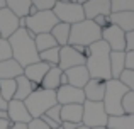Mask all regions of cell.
I'll return each mask as SVG.
<instances>
[{
    "instance_id": "6da1fadb",
    "label": "cell",
    "mask_w": 134,
    "mask_h": 129,
    "mask_svg": "<svg viewBox=\"0 0 134 129\" xmlns=\"http://www.w3.org/2000/svg\"><path fill=\"white\" fill-rule=\"evenodd\" d=\"M87 70L90 73V78L104 80L109 82L112 80L110 75V48L104 41H97L90 46V53L87 56Z\"/></svg>"
},
{
    "instance_id": "7a4b0ae2",
    "label": "cell",
    "mask_w": 134,
    "mask_h": 129,
    "mask_svg": "<svg viewBox=\"0 0 134 129\" xmlns=\"http://www.w3.org/2000/svg\"><path fill=\"white\" fill-rule=\"evenodd\" d=\"M9 43L10 48H12V58L22 68L39 61V51L36 49L34 39L29 37L26 29H19L14 36H10Z\"/></svg>"
},
{
    "instance_id": "3957f363",
    "label": "cell",
    "mask_w": 134,
    "mask_h": 129,
    "mask_svg": "<svg viewBox=\"0 0 134 129\" xmlns=\"http://www.w3.org/2000/svg\"><path fill=\"white\" fill-rule=\"evenodd\" d=\"M127 87L124 83H121V80H109L105 82V95H104V109L107 112L109 117H117L122 116L124 110H122V99L127 93Z\"/></svg>"
},
{
    "instance_id": "277c9868",
    "label": "cell",
    "mask_w": 134,
    "mask_h": 129,
    "mask_svg": "<svg viewBox=\"0 0 134 129\" xmlns=\"http://www.w3.org/2000/svg\"><path fill=\"white\" fill-rule=\"evenodd\" d=\"M97 41H102V29L93 20H82L78 24H73L70 31V46H92Z\"/></svg>"
},
{
    "instance_id": "5b68a950",
    "label": "cell",
    "mask_w": 134,
    "mask_h": 129,
    "mask_svg": "<svg viewBox=\"0 0 134 129\" xmlns=\"http://www.w3.org/2000/svg\"><path fill=\"white\" fill-rule=\"evenodd\" d=\"M24 104H26L31 117H32V119H39L43 114H46L51 107H54L56 104H58V100H56V92L39 88V90L31 93V95L24 100Z\"/></svg>"
},
{
    "instance_id": "8992f818",
    "label": "cell",
    "mask_w": 134,
    "mask_h": 129,
    "mask_svg": "<svg viewBox=\"0 0 134 129\" xmlns=\"http://www.w3.org/2000/svg\"><path fill=\"white\" fill-rule=\"evenodd\" d=\"M107 122H109V116L104 109V104L85 100V104H83V121H82L83 126L90 129L107 127Z\"/></svg>"
},
{
    "instance_id": "52a82bcc",
    "label": "cell",
    "mask_w": 134,
    "mask_h": 129,
    "mask_svg": "<svg viewBox=\"0 0 134 129\" xmlns=\"http://www.w3.org/2000/svg\"><path fill=\"white\" fill-rule=\"evenodd\" d=\"M58 17L53 14V10H41L32 17H26V29L37 34H46L51 32L53 27L58 24Z\"/></svg>"
},
{
    "instance_id": "ba28073f",
    "label": "cell",
    "mask_w": 134,
    "mask_h": 129,
    "mask_svg": "<svg viewBox=\"0 0 134 129\" xmlns=\"http://www.w3.org/2000/svg\"><path fill=\"white\" fill-rule=\"evenodd\" d=\"M53 14L58 17L59 22L65 24H78L85 20V12H83V5L80 3H71V2H56Z\"/></svg>"
},
{
    "instance_id": "9c48e42d",
    "label": "cell",
    "mask_w": 134,
    "mask_h": 129,
    "mask_svg": "<svg viewBox=\"0 0 134 129\" xmlns=\"http://www.w3.org/2000/svg\"><path fill=\"white\" fill-rule=\"evenodd\" d=\"M102 41L107 43L110 51H126V32L114 24L102 29Z\"/></svg>"
},
{
    "instance_id": "30bf717a",
    "label": "cell",
    "mask_w": 134,
    "mask_h": 129,
    "mask_svg": "<svg viewBox=\"0 0 134 129\" xmlns=\"http://www.w3.org/2000/svg\"><path fill=\"white\" fill-rule=\"evenodd\" d=\"M56 100L59 105H70V104H85V93L82 88L71 85H63L56 90Z\"/></svg>"
},
{
    "instance_id": "8fae6325",
    "label": "cell",
    "mask_w": 134,
    "mask_h": 129,
    "mask_svg": "<svg viewBox=\"0 0 134 129\" xmlns=\"http://www.w3.org/2000/svg\"><path fill=\"white\" fill-rule=\"evenodd\" d=\"M87 63V58L82 56V54L78 53V51L75 49L73 46H63L61 49H59V68L63 70V71H66V70L70 68H75V66H82Z\"/></svg>"
},
{
    "instance_id": "7c38bea8",
    "label": "cell",
    "mask_w": 134,
    "mask_h": 129,
    "mask_svg": "<svg viewBox=\"0 0 134 129\" xmlns=\"http://www.w3.org/2000/svg\"><path fill=\"white\" fill-rule=\"evenodd\" d=\"M7 114H9L10 124H29L32 121L26 104L22 100H10L7 105Z\"/></svg>"
},
{
    "instance_id": "4fadbf2b",
    "label": "cell",
    "mask_w": 134,
    "mask_h": 129,
    "mask_svg": "<svg viewBox=\"0 0 134 129\" xmlns=\"http://www.w3.org/2000/svg\"><path fill=\"white\" fill-rule=\"evenodd\" d=\"M17 31H19V17L7 7L2 9L0 10V36L3 39H9Z\"/></svg>"
},
{
    "instance_id": "5bb4252c",
    "label": "cell",
    "mask_w": 134,
    "mask_h": 129,
    "mask_svg": "<svg viewBox=\"0 0 134 129\" xmlns=\"http://www.w3.org/2000/svg\"><path fill=\"white\" fill-rule=\"evenodd\" d=\"M85 19L93 20L98 15H110V0H90L83 5Z\"/></svg>"
},
{
    "instance_id": "9a60e30c",
    "label": "cell",
    "mask_w": 134,
    "mask_h": 129,
    "mask_svg": "<svg viewBox=\"0 0 134 129\" xmlns=\"http://www.w3.org/2000/svg\"><path fill=\"white\" fill-rule=\"evenodd\" d=\"M65 75H66V78H68V85L82 88V90H83V87L90 82V73H88V70H87L85 65L66 70Z\"/></svg>"
},
{
    "instance_id": "2e32d148",
    "label": "cell",
    "mask_w": 134,
    "mask_h": 129,
    "mask_svg": "<svg viewBox=\"0 0 134 129\" xmlns=\"http://www.w3.org/2000/svg\"><path fill=\"white\" fill-rule=\"evenodd\" d=\"M83 93H85V100L102 102L105 95V82L97 78H90V82L83 87Z\"/></svg>"
},
{
    "instance_id": "e0dca14e",
    "label": "cell",
    "mask_w": 134,
    "mask_h": 129,
    "mask_svg": "<svg viewBox=\"0 0 134 129\" xmlns=\"http://www.w3.org/2000/svg\"><path fill=\"white\" fill-rule=\"evenodd\" d=\"M49 68H51L49 65L43 63V61H37V63H32V65L24 68V76H26L29 82L41 85V83H43V78L46 76V73L49 71Z\"/></svg>"
},
{
    "instance_id": "ac0fdd59",
    "label": "cell",
    "mask_w": 134,
    "mask_h": 129,
    "mask_svg": "<svg viewBox=\"0 0 134 129\" xmlns=\"http://www.w3.org/2000/svg\"><path fill=\"white\" fill-rule=\"evenodd\" d=\"M24 75V68L14 58L0 63V80H15Z\"/></svg>"
},
{
    "instance_id": "d6986e66",
    "label": "cell",
    "mask_w": 134,
    "mask_h": 129,
    "mask_svg": "<svg viewBox=\"0 0 134 129\" xmlns=\"http://www.w3.org/2000/svg\"><path fill=\"white\" fill-rule=\"evenodd\" d=\"M82 121H83V105H80V104L61 105V122L82 124Z\"/></svg>"
},
{
    "instance_id": "ffe728a7",
    "label": "cell",
    "mask_w": 134,
    "mask_h": 129,
    "mask_svg": "<svg viewBox=\"0 0 134 129\" xmlns=\"http://www.w3.org/2000/svg\"><path fill=\"white\" fill-rule=\"evenodd\" d=\"M110 24L117 26L124 32L134 31V12H115L110 14Z\"/></svg>"
},
{
    "instance_id": "44dd1931",
    "label": "cell",
    "mask_w": 134,
    "mask_h": 129,
    "mask_svg": "<svg viewBox=\"0 0 134 129\" xmlns=\"http://www.w3.org/2000/svg\"><path fill=\"white\" fill-rule=\"evenodd\" d=\"M61 75H63V70L59 68V66H53V68H49V71L46 73V76L43 78L41 88L56 92V90L61 87Z\"/></svg>"
},
{
    "instance_id": "7402d4cb",
    "label": "cell",
    "mask_w": 134,
    "mask_h": 129,
    "mask_svg": "<svg viewBox=\"0 0 134 129\" xmlns=\"http://www.w3.org/2000/svg\"><path fill=\"white\" fill-rule=\"evenodd\" d=\"M126 70V51H110V75L114 80H119Z\"/></svg>"
},
{
    "instance_id": "603a6c76",
    "label": "cell",
    "mask_w": 134,
    "mask_h": 129,
    "mask_svg": "<svg viewBox=\"0 0 134 129\" xmlns=\"http://www.w3.org/2000/svg\"><path fill=\"white\" fill-rule=\"evenodd\" d=\"M70 31H71V26L65 22H58L51 31V36L54 37L56 44L59 48L63 46H68V41H70Z\"/></svg>"
},
{
    "instance_id": "cb8c5ba5",
    "label": "cell",
    "mask_w": 134,
    "mask_h": 129,
    "mask_svg": "<svg viewBox=\"0 0 134 129\" xmlns=\"http://www.w3.org/2000/svg\"><path fill=\"white\" fill-rule=\"evenodd\" d=\"M107 129H134V116L122 114L117 117H109Z\"/></svg>"
},
{
    "instance_id": "d4e9b609",
    "label": "cell",
    "mask_w": 134,
    "mask_h": 129,
    "mask_svg": "<svg viewBox=\"0 0 134 129\" xmlns=\"http://www.w3.org/2000/svg\"><path fill=\"white\" fill-rule=\"evenodd\" d=\"M17 82V90H15V95H14V100H26L27 97L32 93V87H31V82L26 78V76H19V78H15Z\"/></svg>"
},
{
    "instance_id": "484cf974",
    "label": "cell",
    "mask_w": 134,
    "mask_h": 129,
    "mask_svg": "<svg viewBox=\"0 0 134 129\" xmlns=\"http://www.w3.org/2000/svg\"><path fill=\"white\" fill-rule=\"evenodd\" d=\"M7 9L12 10L17 17H27V12H29V7L32 5L31 0H5Z\"/></svg>"
},
{
    "instance_id": "4316f807",
    "label": "cell",
    "mask_w": 134,
    "mask_h": 129,
    "mask_svg": "<svg viewBox=\"0 0 134 129\" xmlns=\"http://www.w3.org/2000/svg\"><path fill=\"white\" fill-rule=\"evenodd\" d=\"M34 44H36V49L39 51V53H43V51H48V49H51V48L58 46L56 41H54V37L51 36V32L37 34V36L34 37Z\"/></svg>"
},
{
    "instance_id": "83f0119b",
    "label": "cell",
    "mask_w": 134,
    "mask_h": 129,
    "mask_svg": "<svg viewBox=\"0 0 134 129\" xmlns=\"http://www.w3.org/2000/svg\"><path fill=\"white\" fill-rule=\"evenodd\" d=\"M15 90H17V82L15 80H0V93H2V97H3L5 102L14 100Z\"/></svg>"
},
{
    "instance_id": "f1b7e54d",
    "label": "cell",
    "mask_w": 134,
    "mask_h": 129,
    "mask_svg": "<svg viewBox=\"0 0 134 129\" xmlns=\"http://www.w3.org/2000/svg\"><path fill=\"white\" fill-rule=\"evenodd\" d=\"M59 49H61V48L56 46V48H51V49H48V51L39 53V61L49 65L51 68L53 66H58L59 65Z\"/></svg>"
},
{
    "instance_id": "f546056e",
    "label": "cell",
    "mask_w": 134,
    "mask_h": 129,
    "mask_svg": "<svg viewBox=\"0 0 134 129\" xmlns=\"http://www.w3.org/2000/svg\"><path fill=\"white\" fill-rule=\"evenodd\" d=\"M110 14L134 12V0H110Z\"/></svg>"
},
{
    "instance_id": "4dcf8cb0",
    "label": "cell",
    "mask_w": 134,
    "mask_h": 129,
    "mask_svg": "<svg viewBox=\"0 0 134 129\" xmlns=\"http://www.w3.org/2000/svg\"><path fill=\"white\" fill-rule=\"evenodd\" d=\"M122 110L124 114H131L134 116V90H129L122 99Z\"/></svg>"
},
{
    "instance_id": "1f68e13d",
    "label": "cell",
    "mask_w": 134,
    "mask_h": 129,
    "mask_svg": "<svg viewBox=\"0 0 134 129\" xmlns=\"http://www.w3.org/2000/svg\"><path fill=\"white\" fill-rule=\"evenodd\" d=\"M10 58H12V48H10L9 39L0 37V63L10 60Z\"/></svg>"
},
{
    "instance_id": "d6a6232c",
    "label": "cell",
    "mask_w": 134,
    "mask_h": 129,
    "mask_svg": "<svg viewBox=\"0 0 134 129\" xmlns=\"http://www.w3.org/2000/svg\"><path fill=\"white\" fill-rule=\"evenodd\" d=\"M121 83H124L127 87V90H134V71L132 70H124L122 75L119 76Z\"/></svg>"
},
{
    "instance_id": "836d02e7",
    "label": "cell",
    "mask_w": 134,
    "mask_h": 129,
    "mask_svg": "<svg viewBox=\"0 0 134 129\" xmlns=\"http://www.w3.org/2000/svg\"><path fill=\"white\" fill-rule=\"evenodd\" d=\"M31 3L41 12V10H53L56 5V0H31Z\"/></svg>"
},
{
    "instance_id": "e575fe53",
    "label": "cell",
    "mask_w": 134,
    "mask_h": 129,
    "mask_svg": "<svg viewBox=\"0 0 134 129\" xmlns=\"http://www.w3.org/2000/svg\"><path fill=\"white\" fill-rule=\"evenodd\" d=\"M44 116H48L51 121H54V122L61 124V105L59 104H56L54 107H51V109L48 110V112L44 114Z\"/></svg>"
},
{
    "instance_id": "d590c367",
    "label": "cell",
    "mask_w": 134,
    "mask_h": 129,
    "mask_svg": "<svg viewBox=\"0 0 134 129\" xmlns=\"http://www.w3.org/2000/svg\"><path fill=\"white\" fill-rule=\"evenodd\" d=\"M93 22L97 24L100 29H105V27L110 26V15H98V17L93 19Z\"/></svg>"
},
{
    "instance_id": "8d00e7d4",
    "label": "cell",
    "mask_w": 134,
    "mask_h": 129,
    "mask_svg": "<svg viewBox=\"0 0 134 129\" xmlns=\"http://www.w3.org/2000/svg\"><path fill=\"white\" fill-rule=\"evenodd\" d=\"M126 51H134V31L126 32Z\"/></svg>"
},
{
    "instance_id": "74e56055",
    "label": "cell",
    "mask_w": 134,
    "mask_h": 129,
    "mask_svg": "<svg viewBox=\"0 0 134 129\" xmlns=\"http://www.w3.org/2000/svg\"><path fill=\"white\" fill-rule=\"evenodd\" d=\"M27 129H49L41 119H32L29 124H27Z\"/></svg>"
},
{
    "instance_id": "f35d334b",
    "label": "cell",
    "mask_w": 134,
    "mask_h": 129,
    "mask_svg": "<svg viewBox=\"0 0 134 129\" xmlns=\"http://www.w3.org/2000/svg\"><path fill=\"white\" fill-rule=\"evenodd\" d=\"M126 70L134 71V51H126Z\"/></svg>"
},
{
    "instance_id": "ab89813d",
    "label": "cell",
    "mask_w": 134,
    "mask_h": 129,
    "mask_svg": "<svg viewBox=\"0 0 134 129\" xmlns=\"http://www.w3.org/2000/svg\"><path fill=\"white\" fill-rule=\"evenodd\" d=\"M80 124H73V122H61V127L63 129H76Z\"/></svg>"
},
{
    "instance_id": "60d3db41",
    "label": "cell",
    "mask_w": 134,
    "mask_h": 129,
    "mask_svg": "<svg viewBox=\"0 0 134 129\" xmlns=\"http://www.w3.org/2000/svg\"><path fill=\"white\" fill-rule=\"evenodd\" d=\"M10 121L9 119H0V129H9Z\"/></svg>"
},
{
    "instance_id": "b9f144b4",
    "label": "cell",
    "mask_w": 134,
    "mask_h": 129,
    "mask_svg": "<svg viewBox=\"0 0 134 129\" xmlns=\"http://www.w3.org/2000/svg\"><path fill=\"white\" fill-rule=\"evenodd\" d=\"M7 105H9V102H5L2 93H0V110H7Z\"/></svg>"
},
{
    "instance_id": "7bdbcfd3",
    "label": "cell",
    "mask_w": 134,
    "mask_h": 129,
    "mask_svg": "<svg viewBox=\"0 0 134 129\" xmlns=\"http://www.w3.org/2000/svg\"><path fill=\"white\" fill-rule=\"evenodd\" d=\"M37 12H39V10H37L34 5H31V7H29V12H27V17H32V15H36Z\"/></svg>"
},
{
    "instance_id": "ee69618b",
    "label": "cell",
    "mask_w": 134,
    "mask_h": 129,
    "mask_svg": "<svg viewBox=\"0 0 134 129\" xmlns=\"http://www.w3.org/2000/svg\"><path fill=\"white\" fill-rule=\"evenodd\" d=\"M9 129H27V124H10Z\"/></svg>"
},
{
    "instance_id": "f6af8a7d",
    "label": "cell",
    "mask_w": 134,
    "mask_h": 129,
    "mask_svg": "<svg viewBox=\"0 0 134 129\" xmlns=\"http://www.w3.org/2000/svg\"><path fill=\"white\" fill-rule=\"evenodd\" d=\"M63 85H68V78H66L65 71H63V75H61V87H63Z\"/></svg>"
},
{
    "instance_id": "bcb514c9",
    "label": "cell",
    "mask_w": 134,
    "mask_h": 129,
    "mask_svg": "<svg viewBox=\"0 0 134 129\" xmlns=\"http://www.w3.org/2000/svg\"><path fill=\"white\" fill-rule=\"evenodd\" d=\"M0 119H9V114H7V110H0Z\"/></svg>"
},
{
    "instance_id": "7dc6e473",
    "label": "cell",
    "mask_w": 134,
    "mask_h": 129,
    "mask_svg": "<svg viewBox=\"0 0 134 129\" xmlns=\"http://www.w3.org/2000/svg\"><path fill=\"white\" fill-rule=\"evenodd\" d=\"M5 7H7L5 0H0V10H2V9H5Z\"/></svg>"
},
{
    "instance_id": "c3c4849f",
    "label": "cell",
    "mask_w": 134,
    "mask_h": 129,
    "mask_svg": "<svg viewBox=\"0 0 134 129\" xmlns=\"http://www.w3.org/2000/svg\"><path fill=\"white\" fill-rule=\"evenodd\" d=\"M87 2H90V0H76V3H80V5H85Z\"/></svg>"
},
{
    "instance_id": "681fc988",
    "label": "cell",
    "mask_w": 134,
    "mask_h": 129,
    "mask_svg": "<svg viewBox=\"0 0 134 129\" xmlns=\"http://www.w3.org/2000/svg\"><path fill=\"white\" fill-rule=\"evenodd\" d=\"M56 2H71V3H76V0H56Z\"/></svg>"
},
{
    "instance_id": "f907efd6",
    "label": "cell",
    "mask_w": 134,
    "mask_h": 129,
    "mask_svg": "<svg viewBox=\"0 0 134 129\" xmlns=\"http://www.w3.org/2000/svg\"><path fill=\"white\" fill-rule=\"evenodd\" d=\"M76 129H90V127H87V126H83V124H80V126L76 127Z\"/></svg>"
},
{
    "instance_id": "816d5d0a",
    "label": "cell",
    "mask_w": 134,
    "mask_h": 129,
    "mask_svg": "<svg viewBox=\"0 0 134 129\" xmlns=\"http://www.w3.org/2000/svg\"><path fill=\"white\" fill-rule=\"evenodd\" d=\"M95 129H107V127H95Z\"/></svg>"
},
{
    "instance_id": "f5cc1de1",
    "label": "cell",
    "mask_w": 134,
    "mask_h": 129,
    "mask_svg": "<svg viewBox=\"0 0 134 129\" xmlns=\"http://www.w3.org/2000/svg\"><path fill=\"white\" fill-rule=\"evenodd\" d=\"M56 129H63V127H61V126H59V127H56Z\"/></svg>"
},
{
    "instance_id": "db71d44e",
    "label": "cell",
    "mask_w": 134,
    "mask_h": 129,
    "mask_svg": "<svg viewBox=\"0 0 134 129\" xmlns=\"http://www.w3.org/2000/svg\"><path fill=\"white\" fill-rule=\"evenodd\" d=\"M0 37H2V36H0Z\"/></svg>"
}]
</instances>
